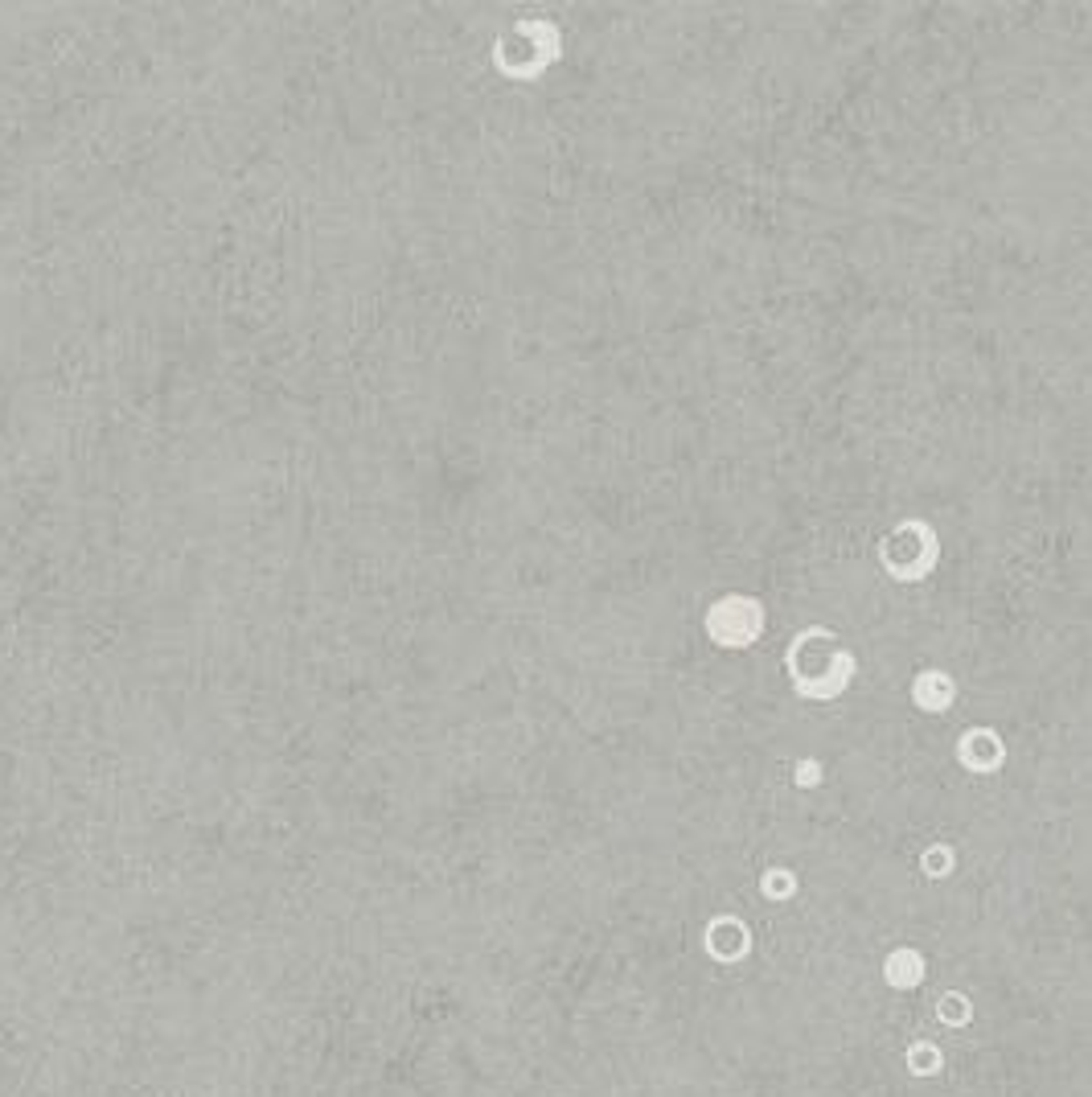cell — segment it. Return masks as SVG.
<instances>
[{
    "mask_svg": "<svg viewBox=\"0 0 1092 1097\" xmlns=\"http://www.w3.org/2000/svg\"><path fill=\"white\" fill-rule=\"evenodd\" d=\"M760 893H764V900L772 904H784L797 896V871L789 868H764V875H760Z\"/></svg>",
    "mask_w": 1092,
    "mask_h": 1097,
    "instance_id": "9c48e42d",
    "label": "cell"
},
{
    "mask_svg": "<svg viewBox=\"0 0 1092 1097\" xmlns=\"http://www.w3.org/2000/svg\"><path fill=\"white\" fill-rule=\"evenodd\" d=\"M822 777H825V769H822L818 757H801L797 769H793V785H797V789H818Z\"/></svg>",
    "mask_w": 1092,
    "mask_h": 1097,
    "instance_id": "7c38bea8",
    "label": "cell"
},
{
    "mask_svg": "<svg viewBox=\"0 0 1092 1097\" xmlns=\"http://www.w3.org/2000/svg\"><path fill=\"white\" fill-rule=\"evenodd\" d=\"M904 1061H908L911 1077H936L945 1068V1052H941V1044H932V1040H916V1044H908Z\"/></svg>",
    "mask_w": 1092,
    "mask_h": 1097,
    "instance_id": "ba28073f",
    "label": "cell"
},
{
    "mask_svg": "<svg viewBox=\"0 0 1092 1097\" xmlns=\"http://www.w3.org/2000/svg\"><path fill=\"white\" fill-rule=\"evenodd\" d=\"M924 975H929V957H924L916 945H900V950H891L883 957V982H888L891 991H916L924 982Z\"/></svg>",
    "mask_w": 1092,
    "mask_h": 1097,
    "instance_id": "52a82bcc",
    "label": "cell"
},
{
    "mask_svg": "<svg viewBox=\"0 0 1092 1097\" xmlns=\"http://www.w3.org/2000/svg\"><path fill=\"white\" fill-rule=\"evenodd\" d=\"M784 675H789V687L797 699H805V703H834L859 678V657H854V650L842 646L838 634L825 625L818 634V654H813V625H805L784 646Z\"/></svg>",
    "mask_w": 1092,
    "mask_h": 1097,
    "instance_id": "6da1fadb",
    "label": "cell"
},
{
    "mask_svg": "<svg viewBox=\"0 0 1092 1097\" xmlns=\"http://www.w3.org/2000/svg\"><path fill=\"white\" fill-rule=\"evenodd\" d=\"M953 868H957V851L949 843H929L920 851V871L929 880H945V875H953Z\"/></svg>",
    "mask_w": 1092,
    "mask_h": 1097,
    "instance_id": "8fae6325",
    "label": "cell"
},
{
    "mask_svg": "<svg viewBox=\"0 0 1092 1097\" xmlns=\"http://www.w3.org/2000/svg\"><path fill=\"white\" fill-rule=\"evenodd\" d=\"M764 625H768L764 600H756L748 592H723L702 613V634L718 650H752L764 637Z\"/></svg>",
    "mask_w": 1092,
    "mask_h": 1097,
    "instance_id": "3957f363",
    "label": "cell"
},
{
    "mask_svg": "<svg viewBox=\"0 0 1092 1097\" xmlns=\"http://www.w3.org/2000/svg\"><path fill=\"white\" fill-rule=\"evenodd\" d=\"M953 752H957L961 769L974 773V777H994V773L1006 769V740L998 728H990V723L965 728L957 736V744H953Z\"/></svg>",
    "mask_w": 1092,
    "mask_h": 1097,
    "instance_id": "277c9868",
    "label": "cell"
},
{
    "mask_svg": "<svg viewBox=\"0 0 1092 1097\" xmlns=\"http://www.w3.org/2000/svg\"><path fill=\"white\" fill-rule=\"evenodd\" d=\"M936 1020H941L945 1027H965L974 1020V999L961 995V991H945L941 999H936Z\"/></svg>",
    "mask_w": 1092,
    "mask_h": 1097,
    "instance_id": "30bf717a",
    "label": "cell"
},
{
    "mask_svg": "<svg viewBox=\"0 0 1092 1097\" xmlns=\"http://www.w3.org/2000/svg\"><path fill=\"white\" fill-rule=\"evenodd\" d=\"M911 703L920 711H929V716H945L957 703V682H953L949 670H936V666L916 670V678H911Z\"/></svg>",
    "mask_w": 1092,
    "mask_h": 1097,
    "instance_id": "8992f818",
    "label": "cell"
},
{
    "mask_svg": "<svg viewBox=\"0 0 1092 1097\" xmlns=\"http://www.w3.org/2000/svg\"><path fill=\"white\" fill-rule=\"evenodd\" d=\"M941 564V534L924 518H904L879 539V568L895 584H924Z\"/></svg>",
    "mask_w": 1092,
    "mask_h": 1097,
    "instance_id": "7a4b0ae2",
    "label": "cell"
},
{
    "mask_svg": "<svg viewBox=\"0 0 1092 1097\" xmlns=\"http://www.w3.org/2000/svg\"><path fill=\"white\" fill-rule=\"evenodd\" d=\"M702 950H707L718 966H736L752 954V929L739 916H711L702 929Z\"/></svg>",
    "mask_w": 1092,
    "mask_h": 1097,
    "instance_id": "5b68a950",
    "label": "cell"
}]
</instances>
